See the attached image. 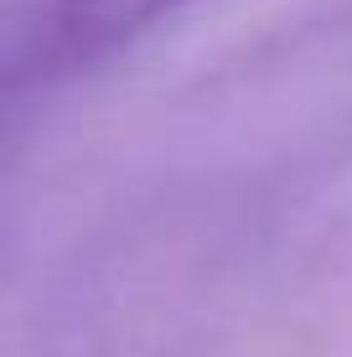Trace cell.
Wrapping results in <instances>:
<instances>
[{"label": "cell", "instance_id": "6da1fadb", "mask_svg": "<svg viewBox=\"0 0 352 357\" xmlns=\"http://www.w3.org/2000/svg\"><path fill=\"white\" fill-rule=\"evenodd\" d=\"M171 6L181 0H52L42 26V57L63 68H89L155 26Z\"/></svg>", "mask_w": 352, "mask_h": 357}]
</instances>
